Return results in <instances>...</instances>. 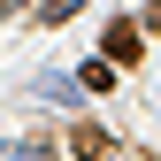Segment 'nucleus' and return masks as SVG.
<instances>
[{
	"instance_id": "obj_1",
	"label": "nucleus",
	"mask_w": 161,
	"mask_h": 161,
	"mask_svg": "<svg viewBox=\"0 0 161 161\" xmlns=\"http://www.w3.org/2000/svg\"><path fill=\"white\" fill-rule=\"evenodd\" d=\"M108 62H115V69L138 62V23H115V31H108Z\"/></svg>"
},
{
	"instance_id": "obj_3",
	"label": "nucleus",
	"mask_w": 161,
	"mask_h": 161,
	"mask_svg": "<svg viewBox=\"0 0 161 161\" xmlns=\"http://www.w3.org/2000/svg\"><path fill=\"white\" fill-rule=\"evenodd\" d=\"M77 77H85V92H108V85H115V62H85Z\"/></svg>"
},
{
	"instance_id": "obj_2",
	"label": "nucleus",
	"mask_w": 161,
	"mask_h": 161,
	"mask_svg": "<svg viewBox=\"0 0 161 161\" xmlns=\"http://www.w3.org/2000/svg\"><path fill=\"white\" fill-rule=\"evenodd\" d=\"M69 146H77V161H115V146H108V130H92V123L77 130Z\"/></svg>"
}]
</instances>
